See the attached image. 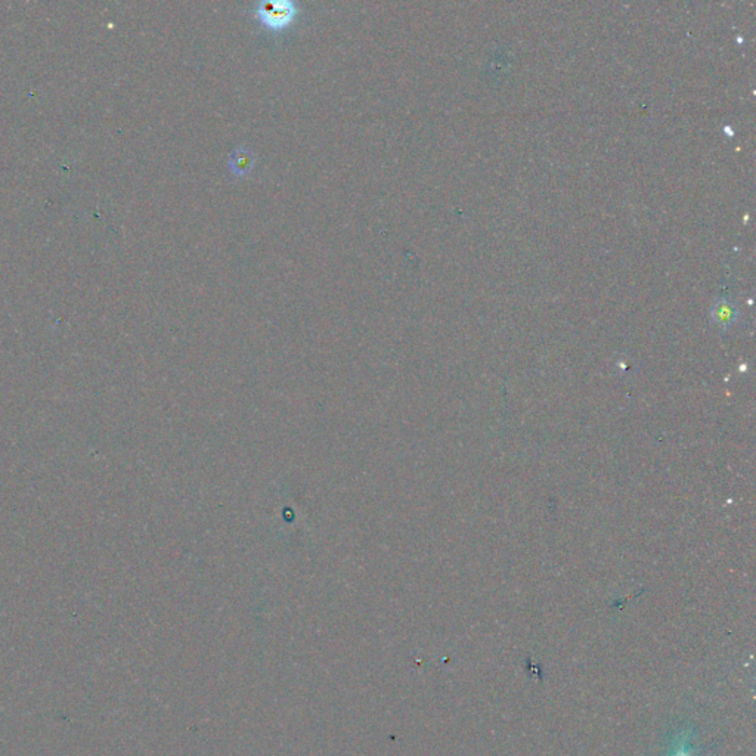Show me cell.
Masks as SVG:
<instances>
[{
	"mask_svg": "<svg viewBox=\"0 0 756 756\" xmlns=\"http://www.w3.org/2000/svg\"><path fill=\"white\" fill-rule=\"evenodd\" d=\"M663 756H699L696 736L687 729H681L673 736Z\"/></svg>",
	"mask_w": 756,
	"mask_h": 756,
	"instance_id": "obj_3",
	"label": "cell"
},
{
	"mask_svg": "<svg viewBox=\"0 0 756 756\" xmlns=\"http://www.w3.org/2000/svg\"><path fill=\"white\" fill-rule=\"evenodd\" d=\"M740 316V312L736 304L729 299H718L711 308V318L712 321L718 325L721 329L732 328Z\"/></svg>",
	"mask_w": 756,
	"mask_h": 756,
	"instance_id": "obj_2",
	"label": "cell"
},
{
	"mask_svg": "<svg viewBox=\"0 0 756 756\" xmlns=\"http://www.w3.org/2000/svg\"><path fill=\"white\" fill-rule=\"evenodd\" d=\"M255 164V155L247 147H238L231 152L229 157V166L234 175L244 176L248 171L253 169Z\"/></svg>",
	"mask_w": 756,
	"mask_h": 756,
	"instance_id": "obj_4",
	"label": "cell"
},
{
	"mask_svg": "<svg viewBox=\"0 0 756 756\" xmlns=\"http://www.w3.org/2000/svg\"><path fill=\"white\" fill-rule=\"evenodd\" d=\"M256 15L269 30L281 31L294 21L297 5L293 0H262L256 6Z\"/></svg>",
	"mask_w": 756,
	"mask_h": 756,
	"instance_id": "obj_1",
	"label": "cell"
}]
</instances>
